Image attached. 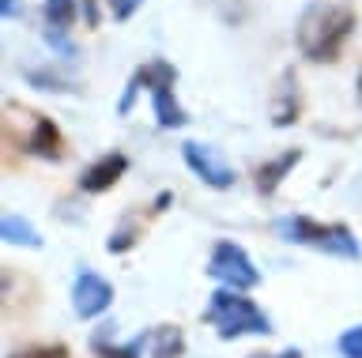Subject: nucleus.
Returning a JSON list of instances; mask_svg holds the SVG:
<instances>
[{
  "label": "nucleus",
  "instance_id": "1",
  "mask_svg": "<svg viewBox=\"0 0 362 358\" xmlns=\"http://www.w3.org/2000/svg\"><path fill=\"white\" fill-rule=\"evenodd\" d=\"M355 12L347 4H310L298 19V49L313 64H332L339 61L347 38L355 35Z\"/></svg>",
  "mask_w": 362,
  "mask_h": 358
},
{
  "label": "nucleus",
  "instance_id": "2",
  "mask_svg": "<svg viewBox=\"0 0 362 358\" xmlns=\"http://www.w3.org/2000/svg\"><path fill=\"white\" fill-rule=\"evenodd\" d=\"M4 140L8 148H19L27 155H38L45 162H61L68 155V143L61 136V129L53 125V117L38 114V109H27L19 102H4Z\"/></svg>",
  "mask_w": 362,
  "mask_h": 358
},
{
  "label": "nucleus",
  "instance_id": "3",
  "mask_svg": "<svg viewBox=\"0 0 362 358\" xmlns=\"http://www.w3.org/2000/svg\"><path fill=\"white\" fill-rule=\"evenodd\" d=\"M174 83H177V68L166 64V61H151V64H144V68H136V76L129 80V91H124V98H121V114H129L140 91H151V106H155L158 125L163 129H181L189 117L174 98Z\"/></svg>",
  "mask_w": 362,
  "mask_h": 358
},
{
  "label": "nucleus",
  "instance_id": "4",
  "mask_svg": "<svg viewBox=\"0 0 362 358\" xmlns=\"http://www.w3.org/2000/svg\"><path fill=\"white\" fill-rule=\"evenodd\" d=\"M204 321H208L223 340H238V335H268L272 332L268 313L260 309L253 298H245L242 290H215L208 309H204Z\"/></svg>",
  "mask_w": 362,
  "mask_h": 358
},
{
  "label": "nucleus",
  "instance_id": "5",
  "mask_svg": "<svg viewBox=\"0 0 362 358\" xmlns=\"http://www.w3.org/2000/svg\"><path fill=\"white\" fill-rule=\"evenodd\" d=\"M276 230L287 241L310 245V249L328 253V256H344V261H358V256H362L358 238L347 227H339V222H317L310 215H291V219H279Z\"/></svg>",
  "mask_w": 362,
  "mask_h": 358
},
{
  "label": "nucleus",
  "instance_id": "6",
  "mask_svg": "<svg viewBox=\"0 0 362 358\" xmlns=\"http://www.w3.org/2000/svg\"><path fill=\"white\" fill-rule=\"evenodd\" d=\"M208 275L219 279V283H226V290H249V287L260 283V272L253 268V261H249V253L242 249V245H234V241H219L211 249Z\"/></svg>",
  "mask_w": 362,
  "mask_h": 358
},
{
  "label": "nucleus",
  "instance_id": "7",
  "mask_svg": "<svg viewBox=\"0 0 362 358\" xmlns=\"http://www.w3.org/2000/svg\"><path fill=\"white\" fill-rule=\"evenodd\" d=\"M181 155H185L189 170L197 174L204 185H211V189H230L234 185V170L219 159V151L208 148V143L189 140V143H181Z\"/></svg>",
  "mask_w": 362,
  "mask_h": 358
},
{
  "label": "nucleus",
  "instance_id": "8",
  "mask_svg": "<svg viewBox=\"0 0 362 358\" xmlns=\"http://www.w3.org/2000/svg\"><path fill=\"white\" fill-rule=\"evenodd\" d=\"M110 302H113V287L106 283L102 275L95 272H79L76 279V287H72V309H76V317H98V313H106L110 309Z\"/></svg>",
  "mask_w": 362,
  "mask_h": 358
},
{
  "label": "nucleus",
  "instance_id": "9",
  "mask_svg": "<svg viewBox=\"0 0 362 358\" xmlns=\"http://www.w3.org/2000/svg\"><path fill=\"white\" fill-rule=\"evenodd\" d=\"M272 125L276 129H291L294 121H298L302 114V91H298V76H294V68H283L279 72V83L276 91H272Z\"/></svg>",
  "mask_w": 362,
  "mask_h": 358
},
{
  "label": "nucleus",
  "instance_id": "10",
  "mask_svg": "<svg viewBox=\"0 0 362 358\" xmlns=\"http://www.w3.org/2000/svg\"><path fill=\"white\" fill-rule=\"evenodd\" d=\"M124 170H129V159H124L121 151H110L79 174V189H83V193H106V189H113L124 177Z\"/></svg>",
  "mask_w": 362,
  "mask_h": 358
},
{
  "label": "nucleus",
  "instance_id": "11",
  "mask_svg": "<svg viewBox=\"0 0 362 358\" xmlns=\"http://www.w3.org/2000/svg\"><path fill=\"white\" fill-rule=\"evenodd\" d=\"M298 162H302V151L291 148V151L276 155V159H268L264 166H257V193H260V196H272V193L283 185V177H287Z\"/></svg>",
  "mask_w": 362,
  "mask_h": 358
},
{
  "label": "nucleus",
  "instance_id": "12",
  "mask_svg": "<svg viewBox=\"0 0 362 358\" xmlns=\"http://www.w3.org/2000/svg\"><path fill=\"white\" fill-rule=\"evenodd\" d=\"M0 238H4L8 245H27V249H42V238H38V230L30 227L23 215H4V222H0Z\"/></svg>",
  "mask_w": 362,
  "mask_h": 358
},
{
  "label": "nucleus",
  "instance_id": "13",
  "mask_svg": "<svg viewBox=\"0 0 362 358\" xmlns=\"http://www.w3.org/2000/svg\"><path fill=\"white\" fill-rule=\"evenodd\" d=\"M181 351H185V335L177 324H163L151 335V358H181Z\"/></svg>",
  "mask_w": 362,
  "mask_h": 358
},
{
  "label": "nucleus",
  "instance_id": "14",
  "mask_svg": "<svg viewBox=\"0 0 362 358\" xmlns=\"http://www.w3.org/2000/svg\"><path fill=\"white\" fill-rule=\"evenodd\" d=\"M140 238H144V222L136 219V215H129L121 230H113V238L106 241V249H110V253H129Z\"/></svg>",
  "mask_w": 362,
  "mask_h": 358
},
{
  "label": "nucleus",
  "instance_id": "15",
  "mask_svg": "<svg viewBox=\"0 0 362 358\" xmlns=\"http://www.w3.org/2000/svg\"><path fill=\"white\" fill-rule=\"evenodd\" d=\"M147 343H151V335H136V340L124 343V347H110V343L95 340V351H98V358H140Z\"/></svg>",
  "mask_w": 362,
  "mask_h": 358
},
{
  "label": "nucleus",
  "instance_id": "16",
  "mask_svg": "<svg viewBox=\"0 0 362 358\" xmlns=\"http://www.w3.org/2000/svg\"><path fill=\"white\" fill-rule=\"evenodd\" d=\"M34 87H42V91H64V95H72L76 91V83H68L64 76H57V72H42V68H27L23 72Z\"/></svg>",
  "mask_w": 362,
  "mask_h": 358
},
{
  "label": "nucleus",
  "instance_id": "17",
  "mask_svg": "<svg viewBox=\"0 0 362 358\" xmlns=\"http://www.w3.org/2000/svg\"><path fill=\"white\" fill-rule=\"evenodd\" d=\"M8 358H68V347L64 343H34V347H23V351L8 354Z\"/></svg>",
  "mask_w": 362,
  "mask_h": 358
},
{
  "label": "nucleus",
  "instance_id": "18",
  "mask_svg": "<svg viewBox=\"0 0 362 358\" xmlns=\"http://www.w3.org/2000/svg\"><path fill=\"white\" fill-rule=\"evenodd\" d=\"M339 351H344V358H362V324L339 335Z\"/></svg>",
  "mask_w": 362,
  "mask_h": 358
},
{
  "label": "nucleus",
  "instance_id": "19",
  "mask_svg": "<svg viewBox=\"0 0 362 358\" xmlns=\"http://www.w3.org/2000/svg\"><path fill=\"white\" fill-rule=\"evenodd\" d=\"M106 4H110L113 19H132V16H136V8H140L144 0H106Z\"/></svg>",
  "mask_w": 362,
  "mask_h": 358
},
{
  "label": "nucleus",
  "instance_id": "20",
  "mask_svg": "<svg viewBox=\"0 0 362 358\" xmlns=\"http://www.w3.org/2000/svg\"><path fill=\"white\" fill-rule=\"evenodd\" d=\"M79 12L87 16V27H98V8H95V0H79Z\"/></svg>",
  "mask_w": 362,
  "mask_h": 358
},
{
  "label": "nucleus",
  "instance_id": "21",
  "mask_svg": "<svg viewBox=\"0 0 362 358\" xmlns=\"http://www.w3.org/2000/svg\"><path fill=\"white\" fill-rule=\"evenodd\" d=\"M249 358H302L298 347H287V351H279V354H249Z\"/></svg>",
  "mask_w": 362,
  "mask_h": 358
},
{
  "label": "nucleus",
  "instance_id": "22",
  "mask_svg": "<svg viewBox=\"0 0 362 358\" xmlns=\"http://www.w3.org/2000/svg\"><path fill=\"white\" fill-rule=\"evenodd\" d=\"M0 12H4V16H16V0H0Z\"/></svg>",
  "mask_w": 362,
  "mask_h": 358
},
{
  "label": "nucleus",
  "instance_id": "23",
  "mask_svg": "<svg viewBox=\"0 0 362 358\" xmlns=\"http://www.w3.org/2000/svg\"><path fill=\"white\" fill-rule=\"evenodd\" d=\"M358 95H362V76H358Z\"/></svg>",
  "mask_w": 362,
  "mask_h": 358
}]
</instances>
